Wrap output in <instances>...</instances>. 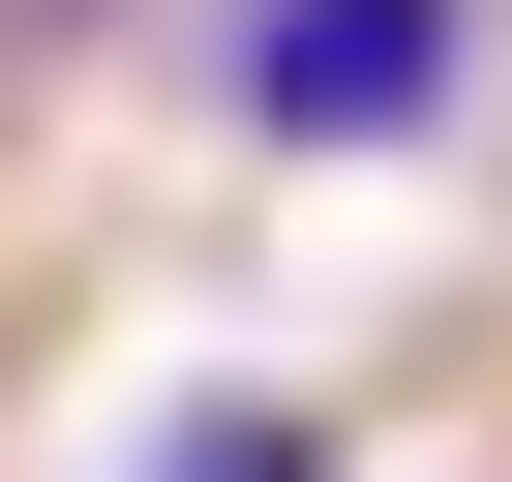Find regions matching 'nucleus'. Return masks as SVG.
I'll return each instance as SVG.
<instances>
[{
	"label": "nucleus",
	"mask_w": 512,
	"mask_h": 482,
	"mask_svg": "<svg viewBox=\"0 0 512 482\" xmlns=\"http://www.w3.org/2000/svg\"><path fill=\"white\" fill-rule=\"evenodd\" d=\"M482 91V0H241V151H422Z\"/></svg>",
	"instance_id": "obj_1"
},
{
	"label": "nucleus",
	"mask_w": 512,
	"mask_h": 482,
	"mask_svg": "<svg viewBox=\"0 0 512 482\" xmlns=\"http://www.w3.org/2000/svg\"><path fill=\"white\" fill-rule=\"evenodd\" d=\"M121 482H332V422H302V392H181Z\"/></svg>",
	"instance_id": "obj_2"
}]
</instances>
